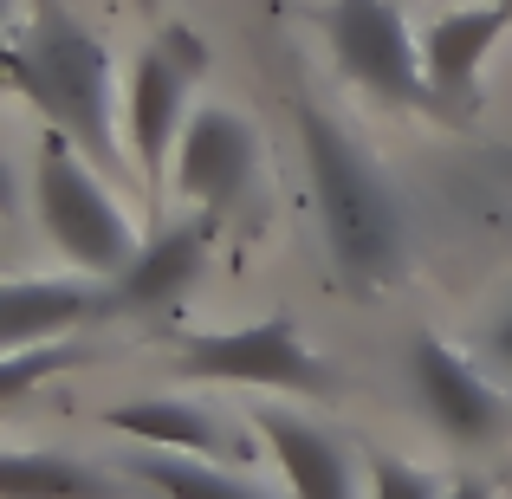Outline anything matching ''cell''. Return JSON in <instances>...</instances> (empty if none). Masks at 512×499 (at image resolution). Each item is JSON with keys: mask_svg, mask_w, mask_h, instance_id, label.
I'll return each mask as SVG.
<instances>
[{"mask_svg": "<svg viewBox=\"0 0 512 499\" xmlns=\"http://www.w3.org/2000/svg\"><path fill=\"white\" fill-rule=\"evenodd\" d=\"M292 124H299L305 175H312L318 221H325V247H331L338 279L350 292H363V299L389 292L409 273V214H402L396 188L383 182L370 150L318 104H292Z\"/></svg>", "mask_w": 512, "mask_h": 499, "instance_id": "6da1fadb", "label": "cell"}, {"mask_svg": "<svg viewBox=\"0 0 512 499\" xmlns=\"http://www.w3.org/2000/svg\"><path fill=\"white\" fill-rule=\"evenodd\" d=\"M0 78L39 104L52 130L78 143L91 163L117 169V85H111V52L98 33L59 7H39L20 33L0 46Z\"/></svg>", "mask_w": 512, "mask_h": 499, "instance_id": "7a4b0ae2", "label": "cell"}, {"mask_svg": "<svg viewBox=\"0 0 512 499\" xmlns=\"http://www.w3.org/2000/svg\"><path fill=\"white\" fill-rule=\"evenodd\" d=\"M33 214L46 227V240L91 279H117L143 253V234L130 221V208L111 195V182L98 175L85 150L65 130H46L33 156Z\"/></svg>", "mask_w": 512, "mask_h": 499, "instance_id": "3957f363", "label": "cell"}, {"mask_svg": "<svg viewBox=\"0 0 512 499\" xmlns=\"http://www.w3.org/2000/svg\"><path fill=\"white\" fill-rule=\"evenodd\" d=\"M175 370L195 383L234 389H286V396H338V370L325 350H312L292 318H260L240 331H188L175 337Z\"/></svg>", "mask_w": 512, "mask_h": 499, "instance_id": "277c9868", "label": "cell"}, {"mask_svg": "<svg viewBox=\"0 0 512 499\" xmlns=\"http://www.w3.org/2000/svg\"><path fill=\"white\" fill-rule=\"evenodd\" d=\"M318 26H325V46L344 65V78L370 91L376 104H396V111H435L441 104L396 0H331Z\"/></svg>", "mask_w": 512, "mask_h": 499, "instance_id": "5b68a950", "label": "cell"}, {"mask_svg": "<svg viewBox=\"0 0 512 499\" xmlns=\"http://www.w3.org/2000/svg\"><path fill=\"white\" fill-rule=\"evenodd\" d=\"M201 39L188 26H163L156 46L137 52L124 85V137H130V163H137L143 182H163V156H175L188 130V85L201 78Z\"/></svg>", "mask_w": 512, "mask_h": 499, "instance_id": "8992f818", "label": "cell"}, {"mask_svg": "<svg viewBox=\"0 0 512 499\" xmlns=\"http://www.w3.org/2000/svg\"><path fill=\"white\" fill-rule=\"evenodd\" d=\"M409 383L422 396L428 422L461 448H487L506 435V402L500 389L480 376V363L467 350H454L448 337H415L409 344Z\"/></svg>", "mask_w": 512, "mask_h": 499, "instance_id": "52a82bcc", "label": "cell"}, {"mask_svg": "<svg viewBox=\"0 0 512 499\" xmlns=\"http://www.w3.org/2000/svg\"><path fill=\"white\" fill-rule=\"evenodd\" d=\"M260 175V137L234 104H201L188 117L182 143H175V188L195 201L201 214L234 208Z\"/></svg>", "mask_w": 512, "mask_h": 499, "instance_id": "ba28073f", "label": "cell"}, {"mask_svg": "<svg viewBox=\"0 0 512 499\" xmlns=\"http://www.w3.org/2000/svg\"><path fill=\"white\" fill-rule=\"evenodd\" d=\"M104 422L117 435L143 441V448H169V454H195V461H221V467H247L253 461V441L260 435H240L221 409L208 402H182V396H137V402H117L104 409Z\"/></svg>", "mask_w": 512, "mask_h": 499, "instance_id": "9c48e42d", "label": "cell"}, {"mask_svg": "<svg viewBox=\"0 0 512 499\" xmlns=\"http://www.w3.org/2000/svg\"><path fill=\"white\" fill-rule=\"evenodd\" d=\"M512 33V13L500 0H467V7H448L422 39V65L428 85H435L441 111H474L480 104V72H487L493 46Z\"/></svg>", "mask_w": 512, "mask_h": 499, "instance_id": "30bf717a", "label": "cell"}, {"mask_svg": "<svg viewBox=\"0 0 512 499\" xmlns=\"http://www.w3.org/2000/svg\"><path fill=\"white\" fill-rule=\"evenodd\" d=\"M214 247V214H188L143 240V253L111 279V312H163L201 279Z\"/></svg>", "mask_w": 512, "mask_h": 499, "instance_id": "8fae6325", "label": "cell"}, {"mask_svg": "<svg viewBox=\"0 0 512 499\" xmlns=\"http://www.w3.org/2000/svg\"><path fill=\"white\" fill-rule=\"evenodd\" d=\"M91 312H111V279L65 273V279H0V350L59 344Z\"/></svg>", "mask_w": 512, "mask_h": 499, "instance_id": "7c38bea8", "label": "cell"}, {"mask_svg": "<svg viewBox=\"0 0 512 499\" xmlns=\"http://www.w3.org/2000/svg\"><path fill=\"white\" fill-rule=\"evenodd\" d=\"M253 435L266 441L292 499H357V467H350L344 441L331 428H318L312 415H292L266 402V409H253Z\"/></svg>", "mask_w": 512, "mask_h": 499, "instance_id": "4fadbf2b", "label": "cell"}, {"mask_svg": "<svg viewBox=\"0 0 512 499\" xmlns=\"http://www.w3.org/2000/svg\"><path fill=\"white\" fill-rule=\"evenodd\" d=\"M0 499H124V480L78 454L0 448Z\"/></svg>", "mask_w": 512, "mask_h": 499, "instance_id": "5bb4252c", "label": "cell"}, {"mask_svg": "<svg viewBox=\"0 0 512 499\" xmlns=\"http://www.w3.org/2000/svg\"><path fill=\"white\" fill-rule=\"evenodd\" d=\"M124 480H137V487L163 493V499H273L266 487H253V480H240L234 467L221 461H195V454H169V448H143L130 454Z\"/></svg>", "mask_w": 512, "mask_h": 499, "instance_id": "9a60e30c", "label": "cell"}, {"mask_svg": "<svg viewBox=\"0 0 512 499\" xmlns=\"http://www.w3.org/2000/svg\"><path fill=\"white\" fill-rule=\"evenodd\" d=\"M72 363H85V350L78 344H33V350H0V409L7 402H20L26 389H39L46 376H59V370H72Z\"/></svg>", "mask_w": 512, "mask_h": 499, "instance_id": "2e32d148", "label": "cell"}, {"mask_svg": "<svg viewBox=\"0 0 512 499\" xmlns=\"http://www.w3.org/2000/svg\"><path fill=\"white\" fill-rule=\"evenodd\" d=\"M370 499H448L435 487V474L415 461H396V454H376L370 461Z\"/></svg>", "mask_w": 512, "mask_h": 499, "instance_id": "e0dca14e", "label": "cell"}, {"mask_svg": "<svg viewBox=\"0 0 512 499\" xmlns=\"http://www.w3.org/2000/svg\"><path fill=\"white\" fill-rule=\"evenodd\" d=\"M487 357H493V363H506V370H512V305H506V312H500V318L487 325Z\"/></svg>", "mask_w": 512, "mask_h": 499, "instance_id": "ac0fdd59", "label": "cell"}, {"mask_svg": "<svg viewBox=\"0 0 512 499\" xmlns=\"http://www.w3.org/2000/svg\"><path fill=\"white\" fill-rule=\"evenodd\" d=\"M0 214H20V175H13L7 156H0Z\"/></svg>", "mask_w": 512, "mask_h": 499, "instance_id": "d6986e66", "label": "cell"}, {"mask_svg": "<svg viewBox=\"0 0 512 499\" xmlns=\"http://www.w3.org/2000/svg\"><path fill=\"white\" fill-rule=\"evenodd\" d=\"M448 499H493V487H487V480H474V474H461L448 487Z\"/></svg>", "mask_w": 512, "mask_h": 499, "instance_id": "ffe728a7", "label": "cell"}, {"mask_svg": "<svg viewBox=\"0 0 512 499\" xmlns=\"http://www.w3.org/2000/svg\"><path fill=\"white\" fill-rule=\"evenodd\" d=\"M13 39V0H0V46Z\"/></svg>", "mask_w": 512, "mask_h": 499, "instance_id": "44dd1931", "label": "cell"}, {"mask_svg": "<svg viewBox=\"0 0 512 499\" xmlns=\"http://www.w3.org/2000/svg\"><path fill=\"white\" fill-rule=\"evenodd\" d=\"M137 7H143V13H163V0H137Z\"/></svg>", "mask_w": 512, "mask_h": 499, "instance_id": "7402d4cb", "label": "cell"}, {"mask_svg": "<svg viewBox=\"0 0 512 499\" xmlns=\"http://www.w3.org/2000/svg\"><path fill=\"white\" fill-rule=\"evenodd\" d=\"M500 7H506V13H512V0H500Z\"/></svg>", "mask_w": 512, "mask_h": 499, "instance_id": "603a6c76", "label": "cell"}]
</instances>
